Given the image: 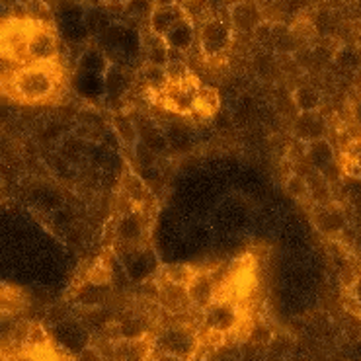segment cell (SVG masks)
<instances>
[{
    "mask_svg": "<svg viewBox=\"0 0 361 361\" xmlns=\"http://www.w3.org/2000/svg\"><path fill=\"white\" fill-rule=\"evenodd\" d=\"M203 324L209 332L219 336L231 334L240 324V309L235 301H231L227 297H217L203 311Z\"/></svg>",
    "mask_w": 361,
    "mask_h": 361,
    "instance_id": "cell-4",
    "label": "cell"
},
{
    "mask_svg": "<svg viewBox=\"0 0 361 361\" xmlns=\"http://www.w3.org/2000/svg\"><path fill=\"white\" fill-rule=\"evenodd\" d=\"M139 51H141V55H143L145 63H152V65H162V67H166L170 63V47L166 39L162 37V35L154 34L152 30H149V25H147V30H143L141 34H139Z\"/></svg>",
    "mask_w": 361,
    "mask_h": 361,
    "instance_id": "cell-9",
    "label": "cell"
},
{
    "mask_svg": "<svg viewBox=\"0 0 361 361\" xmlns=\"http://www.w3.org/2000/svg\"><path fill=\"white\" fill-rule=\"evenodd\" d=\"M152 361H190V360H184V357H178V355H172V353L157 352V355H154V360H152Z\"/></svg>",
    "mask_w": 361,
    "mask_h": 361,
    "instance_id": "cell-27",
    "label": "cell"
},
{
    "mask_svg": "<svg viewBox=\"0 0 361 361\" xmlns=\"http://www.w3.org/2000/svg\"><path fill=\"white\" fill-rule=\"evenodd\" d=\"M312 223L319 233L324 236H338L348 225L345 215L334 203H324V205H314V215Z\"/></svg>",
    "mask_w": 361,
    "mask_h": 361,
    "instance_id": "cell-14",
    "label": "cell"
},
{
    "mask_svg": "<svg viewBox=\"0 0 361 361\" xmlns=\"http://www.w3.org/2000/svg\"><path fill=\"white\" fill-rule=\"evenodd\" d=\"M342 172L361 180V137L352 139L342 152Z\"/></svg>",
    "mask_w": 361,
    "mask_h": 361,
    "instance_id": "cell-18",
    "label": "cell"
},
{
    "mask_svg": "<svg viewBox=\"0 0 361 361\" xmlns=\"http://www.w3.org/2000/svg\"><path fill=\"white\" fill-rule=\"evenodd\" d=\"M164 39L169 43L170 51H176V53H188L192 49L193 43L197 42V30L193 24L192 16H188L182 20L180 24L174 25L169 34L164 35Z\"/></svg>",
    "mask_w": 361,
    "mask_h": 361,
    "instance_id": "cell-16",
    "label": "cell"
},
{
    "mask_svg": "<svg viewBox=\"0 0 361 361\" xmlns=\"http://www.w3.org/2000/svg\"><path fill=\"white\" fill-rule=\"evenodd\" d=\"M293 104L299 111H314L320 109L322 94L314 86H299L293 92Z\"/></svg>",
    "mask_w": 361,
    "mask_h": 361,
    "instance_id": "cell-20",
    "label": "cell"
},
{
    "mask_svg": "<svg viewBox=\"0 0 361 361\" xmlns=\"http://www.w3.org/2000/svg\"><path fill=\"white\" fill-rule=\"evenodd\" d=\"M295 135L301 139V143H311L317 139H322L328 135V121L320 114V109L314 111H299V118L295 119Z\"/></svg>",
    "mask_w": 361,
    "mask_h": 361,
    "instance_id": "cell-13",
    "label": "cell"
},
{
    "mask_svg": "<svg viewBox=\"0 0 361 361\" xmlns=\"http://www.w3.org/2000/svg\"><path fill=\"white\" fill-rule=\"evenodd\" d=\"M159 301L172 314H182V312H188L193 307L190 293H188V287L172 283L164 277H160Z\"/></svg>",
    "mask_w": 361,
    "mask_h": 361,
    "instance_id": "cell-12",
    "label": "cell"
},
{
    "mask_svg": "<svg viewBox=\"0 0 361 361\" xmlns=\"http://www.w3.org/2000/svg\"><path fill=\"white\" fill-rule=\"evenodd\" d=\"M100 6H106V8H121L126 4L127 0H96Z\"/></svg>",
    "mask_w": 361,
    "mask_h": 361,
    "instance_id": "cell-26",
    "label": "cell"
},
{
    "mask_svg": "<svg viewBox=\"0 0 361 361\" xmlns=\"http://www.w3.org/2000/svg\"><path fill=\"white\" fill-rule=\"evenodd\" d=\"M76 361H102V357H100V353L96 352L94 348H85L82 352L78 353Z\"/></svg>",
    "mask_w": 361,
    "mask_h": 361,
    "instance_id": "cell-25",
    "label": "cell"
},
{
    "mask_svg": "<svg viewBox=\"0 0 361 361\" xmlns=\"http://www.w3.org/2000/svg\"><path fill=\"white\" fill-rule=\"evenodd\" d=\"M154 352L149 338H119L114 342V355L118 361H147Z\"/></svg>",
    "mask_w": 361,
    "mask_h": 361,
    "instance_id": "cell-15",
    "label": "cell"
},
{
    "mask_svg": "<svg viewBox=\"0 0 361 361\" xmlns=\"http://www.w3.org/2000/svg\"><path fill=\"white\" fill-rule=\"evenodd\" d=\"M233 37H235V30L228 22V18L223 16L203 18L202 25L197 30V43H200L202 55L207 61L225 57L233 45Z\"/></svg>",
    "mask_w": 361,
    "mask_h": 361,
    "instance_id": "cell-2",
    "label": "cell"
},
{
    "mask_svg": "<svg viewBox=\"0 0 361 361\" xmlns=\"http://www.w3.org/2000/svg\"><path fill=\"white\" fill-rule=\"evenodd\" d=\"M61 86V73L55 63H27L16 68L8 80V92L22 104L51 100Z\"/></svg>",
    "mask_w": 361,
    "mask_h": 361,
    "instance_id": "cell-1",
    "label": "cell"
},
{
    "mask_svg": "<svg viewBox=\"0 0 361 361\" xmlns=\"http://www.w3.org/2000/svg\"><path fill=\"white\" fill-rule=\"evenodd\" d=\"M190 2H195V0H190Z\"/></svg>",
    "mask_w": 361,
    "mask_h": 361,
    "instance_id": "cell-31",
    "label": "cell"
},
{
    "mask_svg": "<svg viewBox=\"0 0 361 361\" xmlns=\"http://www.w3.org/2000/svg\"><path fill=\"white\" fill-rule=\"evenodd\" d=\"M139 80L143 82L145 90L149 94H159L164 90L170 82V76L166 67L162 65H152V63H143V67L139 68Z\"/></svg>",
    "mask_w": 361,
    "mask_h": 361,
    "instance_id": "cell-17",
    "label": "cell"
},
{
    "mask_svg": "<svg viewBox=\"0 0 361 361\" xmlns=\"http://www.w3.org/2000/svg\"><path fill=\"white\" fill-rule=\"evenodd\" d=\"M154 6H157L154 0H127L126 4L121 6V10H123V16L127 20H133V22H143V20H147L149 22Z\"/></svg>",
    "mask_w": 361,
    "mask_h": 361,
    "instance_id": "cell-21",
    "label": "cell"
},
{
    "mask_svg": "<svg viewBox=\"0 0 361 361\" xmlns=\"http://www.w3.org/2000/svg\"><path fill=\"white\" fill-rule=\"evenodd\" d=\"M147 233H149L147 213H145L143 207H133L118 219L116 243L126 246L127 250L141 248L145 244V238H147Z\"/></svg>",
    "mask_w": 361,
    "mask_h": 361,
    "instance_id": "cell-6",
    "label": "cell"
},
{
    "mask_svg": "<svg viewBox=\"0 0 361 361\" xmlns=\"http://www.w3.org/2000/svg\"><path fill=\"white\" fill-rule=\"evenodd\" d=\"M197 274V269L192 268V266H185V264H176V266H166L162 269V276L164 279H169L172 283H178V286L188 287L192 283L193 276Z\"/></svg>",
    "mask_w": 361,
    "mask_h": 361,
    "instance_id": "cell-23",
    "label": "cell"
},
{
    "mask_svg": "<svg viewBox=\"0 0 361 361\" xmlns=\"http://www.w3.org/2000/svg\"><path fill=\"white\" fill-rule=\"evenodd\" d=\"M6 6H10V8H14V6H18V4H22L24 0H2Z\"/></svg>",
    "mask_w": 361,
    "mask_h": 361,
    "instance_id": "cell-29",
    "label": "cell"
},
{
    "mask_svg": "<svg viewBox=\"0 0 361 361\" xmlns=\"http://www.w3.org/2000/svg\"><path fill=\"white\" fill-rule=\"evenodd\" d=\"M352 118L353 121L361 127V98L352 106Z\"/></svg>",
    "mask_w": 361,
    "mask_h": 361,
    "instance_id": "cell-28",
    "label": "cell"
},
{
    "mask_svg": "<svg viewBox=\"0 0 361 361\" xmlns=\"http://www.w3.org/2000/svg\"><path fill=\"white\" fill-rule=\"evenodd\" d=\"M197 334L188 324H170L160 330L157 336L152 338L154 352L172 353L178 357L192 361L193 353L197 350Z\"/></svg>",
    "mask_w": 361,
    "mask_h": 361,
    "instance_id": "cell-3",
    "label": "cell"
},
{
    "mask_svg": "<svg viewBox=\"0 0 361 361\" xmlns=\"http://www.w3.org/2000/svg\"><path fill=\"white\" fill-rule=\"evenodd\" d=\"M219 109V94L209 88V86H197V94H195V116L202 118H211L215 116Z\"/></svg>",
    "mask_w": 361,
    "mask_h": 361,
    "instance_id": "cell-19",
    "label": "cell"
},
{
    "mask_svg": "<svg viewBox=\"0 0 361 361\" xmlns=\"http://www.w3.org/2000/svg\"><path fill=\"white\" fill-rule=\"evenodd\" d=\"M59 57V39L51 24L37 22L27 39L25 65L27 63H57Z\"/></svg>",
    "mask_w": 361,
    "mask_h": 361,
    "instance_id": "cell-5",
    "label": "cell"
},
{
    "mask_svg": "<svg viewBox=\"0 0 361 361\" xmlns=\"http://www.w3.org/2000/svg\"><path fill=\"white\" fill-rule=\"evenodd\" d=\"M350 297H352L353 302H357L361 307V271L355 276V279L352 281V286H350Z\"/></svg>",
    "mask_w": 361,
    "mask_h": 361,
    "instance_id": "cell-24",
    "label": "cell"
},
{
    "mask_svg": "<svg viewBox=\"0 0 361 361\" xmlns=\"http://www.w3.org/2000/svg\"><path fill=\"white\" fill-rule=\"evenodd\" d=\"M188 293H190L193 307L205 311L211 302L217 299V279H215V276L211 271L197 269L192 283L188 286Z\"/></svg>",
    "mask_w": 361,
    "mask_h": 361,
    "instance_id": "cell-10",
    "label": "cell"
},
{
    "mask_svg": "<svg viewBox=\"0 0 361 361\" xmlns=\"http://www.w3.org/2000/svg\"><path fill=\"white\" fill-rule=\"evenodd\" d=\"M305 157L314 169V172H319L324 178L328 176L330 170L336 169V152H334L332 143L328 141V137L305 143Z\"/></svg>",
    "mask_w": 361,
    "mask_h": 361,
    "instance_id": "cell-11",
    "label": "cell"
},
{
    "mask_svg": "<svg viewBox=\"0 0 361 361\" xmlns=\"http://www.w3.org/2000/svg\"><path fill=\"white\" fill-rule=\"evenodd\" d=\"M188 16H190L188 10L180 2H176V0H160V2H157L154 10H152L147 25H149V30H152L154 34L164 37L174 25L180 24Z\"/></svg>",
    "mask_w": 361,
    "mask_h": 361,
    "instance_id": "cell-8",
    "label": "cell"
},
{
    "mask_svg": "<svg viewBox=\"0 0 361 361\" xmlns=\"http://www.w3.org/2000/svg\"><path fill=\"white\" fill-rule=\"evenodd\" d=\"M68 2H75V4H80V6H82V4H86L88 0H68Z\"/></svg>",
    "mask_w": 361,
    "mask_h": 361,
    "instance_id": "cell-30",
    "label": "cell"
},
{
    "mask_svg": "<svg viewBox=\"0 0 361 361\" xmlns=\"http://www.w3.org/2000/svg\"><path fill=\"white\" fill-rule=\"evenodd\" d=\"M228 22L238 34H256L266 22L262 8L252 0H238L228 6Z\"/></svg>",
    "mask_w": 361,
    "mask_h": 361,
    "instance_id": "cell-7",
    "label": "cell"
},
{
    "mask_svg": "<svg viewBox=\"0 0 361 361\" xmlns=\"http://www.w3.org/2000/svg\"><path fill=\"white\" fill-rule=\"evenodd\" d=\"M154 2H159V0H154Z\"/></svg>",
    "mask_w": 361,
    "mask_h": 361,
    "instance_id": "cell-32",
    "label": "cell"
},
{
    "mask_svg": "<svg viewBox=\"0 0 361 361\" xmlns=\"http://www.w3.org/2000/svg\"><path fill=\"white\" fill-rule=\"evenodd\" d=\"M286 192L289 193V197H293L295 202H311L309 180L302 176V174L291 172V174L286 178Z\"/></svg>",
    "mask_w": 361,
    "mask_h": 361,
    "instance_id": "cell-22",
    "label": "cell"
}]
</instances>
